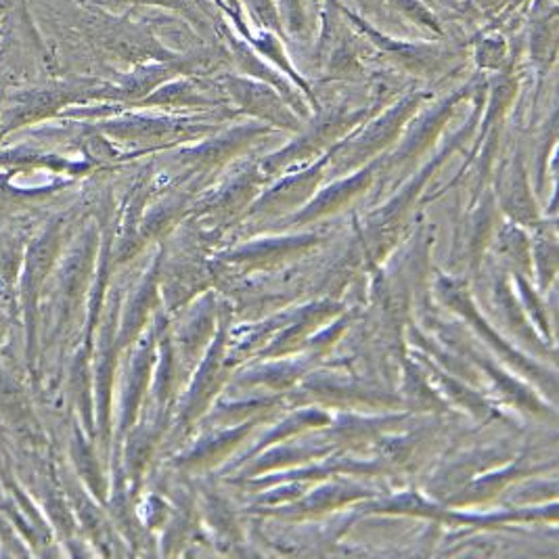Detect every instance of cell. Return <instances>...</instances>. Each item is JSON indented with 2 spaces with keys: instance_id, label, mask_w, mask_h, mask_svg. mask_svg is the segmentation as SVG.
<instances>
[{
  "instance_id": "obj_1",
  "label": "cell",
  "mask_w": 559,
  "mask_h": 559,
  "mask_svg": "<svg viewBox=\"0 0 559 559\" xmlns=\"http://www.w3.org/2000/svg\"><path fill=\"white\" fill-rule=\"evenodd\" d=\"M84 32L102 51L132 63L136 68L177 57L168 51L152 32L128 22L124 17H114L103 13L86 15Z\"/></svg>"
},
{
  "instance_id": "obj_2",
  "label": "cell",
  "mask_w": 559,
  "mask_h": 559,
  "mask_svg": "<svg viewBox=\"0 0 559 559\" xmlns=\"http://www.w3.org/2000/svg\"><path fill=\"white\" fill-rule=\"evenodd\" d=\"M88 99H114V86L91 84V82H70L55 84L47 88H36L17 95L4 114L7 130L27 127L32 122L47 120L63 107L72 103H84Z\"/></svg>"
},
{
  "instance_id": "obj_3",
  "label": "cell",
  "mask_w": 559,
  "mask_h": 559,
  "mask_svg": "<svg viewBox=\"0 0 559 559\" xmlns=\"http://www.w3.org/2000/svg\"><path fill=\"white\" fill-rule=\"evenodd\" d=\"M105 132L128 143H170L180 139H193L207 127L193 124L191 120L164 118V116H128L105 122Z\"/></svg>"
},
{
  "instance_id": "obj_4",
  "label": "cell",
  "mask_w": 559,
  "mask_h": 559,
  "mask_svg": "<svg viewBox=\"0 0 559 559\" xmlns=\"http://www.w3.org/2000/svg\"><path fill=\"white\" fill-rule=\"evenodd\" d=\"M225 86L235 102L255 116H266L273 120H283V116L287 118V111L281 107L277 97L269 88L241 78H227Z\"/></svg>"
},
{
  "instance_id": "obj_5",
  "label": "cell",
  "mask_w": 559,
  "mask_h": 559,
  "mask_svg": "<svg viewBox=\"0 0 559 559\" xmlns=\"http://www.w3.org/2000/svg\"><path fill=\"white\" fill-rule=\"evenodd\" d=\"M207 97L191 82L182 76L168 80L166 84L157 86L152 95L141 99L139 105L145 107H204L207 105Z\"/></svg>"
},
{
  "instance_id": "obj_6",
  "label": "cell",
  "mask_w": 559,
  "mask_h": 559,
  "mask_svg": "<svg viewBox=\"0 0 559 559\" xmlns=\"http://www.w3.org/2000/svg\"><path fill=\"white\" fill-rule=\"evenodd\" d=\"M153 296H155V283H153V280H147L141 285V289L136 292L134 302L128 306L124 328H122V333H120L122 344H130V340L136 335V331L143 328V323L147 319V310H143L141 306H152Z\"/></svg>"
},
{
  "instance_id": "obj_7",
  "label": "cell",
  "mask_w": 559,
  "mask_h": 559,
  "mask_svg": "<svg viewBox=\"0 0 559 559\" xmlns=\"http://www.w3.org/2000/svg\"><path fill=\"white\" fill-rule=\"evenodd\" d=\"M248 4V9L255 15L258 22H262L264 26L280 27V17L275 11V2L273 0H241Z\"/></svg>"
},
{
  "instance_id": "obj_8",
  "label": "cell",
  "mask_w": 559,
  "mask_h": 559,
  "mask_svg": "<svg viewBox=\"0 0 559 559\" xmlns=\"http://www.w3.org/2000/svg\"><path fill=\"white\" fill-rule=\"evenodd\" d=\"M118 2H134V4H155V7H166L173 11H180L189 17L198 15V9L193 7L191 0H118Z\"/></svg>"
},
{
  "instance_id": "obj_9",
  "label": "cell",
  "mask_w": 559,
  "mask_h": 559,
  "mask_svg": "<svg viewBox=\"0 0 559 559\" xmlns=\"http://www.w3.org/2000/svg\"><path fill=\"white\" fill-rule=\"evenodd\" d=\"M285 13H287V20L292 26L300 24L302 22V0H281Z\"/></svg>"
},
{
  "instance_id": "obj_10",
  "label": "cell",
  "mask_w": 559,
  "mask_h": 559,
  "mask_svg": "<svg viewBox=\"0 0 559 559\" xmlns=\"http://www.w3.org/2000/svg\"><path fill=\"white\" fill-rule=\"evenodd\" d=\"M230 4V9H239V0H227Z\"/></svg>"
}]
</instances>
